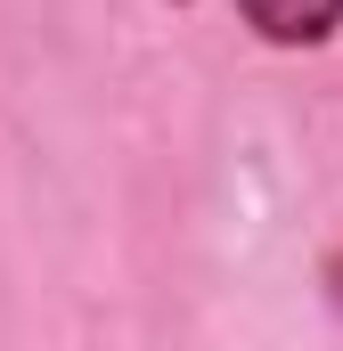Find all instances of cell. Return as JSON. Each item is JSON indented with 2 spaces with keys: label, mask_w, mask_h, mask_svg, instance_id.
<instances>
[{
  "label": "cell",
  "mask_w": 343,
  "mask_h": 351,
  "mask_svg": "<svg viewBox=\"0 0 343 351\" xmlns=\"http://www.w3.org/2000/svg\"><path fill=\"white\" fill-rule=\"evenodd\" d=\"M172 8H188V0H172Z\"/></svg>",
  "instance_id": "obj_3"
},
{
  "label": "cell",
  "mask_w": 343,
  "mask_h": 351,
  "mask_svg": "<svg viewBox=\"0 0 343 351\" xmlns=\"http://www.w3.org/2000/svg\"><path fill=\"white\" fill-rule=\"evenodd\" d=\"M327 294H335V311H343V254L327 262Z\"/></svg>",
  "instance_id": "obj_2"
},
{
  "label": "cell",
  "mask_w": 343,
  "mask_h": 351,
  "mask_svg": "<svg viewBox=\"0 0 343 351\" xmlns=\"http://www.w3.org/2000/svg\"><path fill=\"white\" fill-rule=\"evenodd\" d=\"M237 16L270 49H327L343 33V0H237Z\"/></svg>",
  "instance_id": "obj_1"
}]
</instances>
